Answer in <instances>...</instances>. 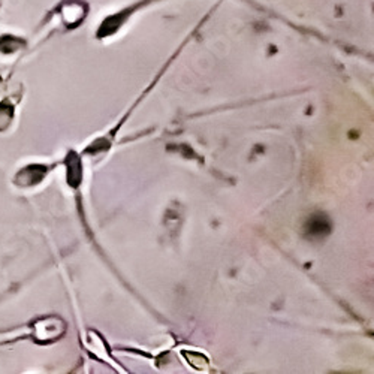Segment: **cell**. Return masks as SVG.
Listing matches in <instances>:
<instances>
[{
    "label": "cell",
    "mask_w": 374,
    "mask_h": 374,
    "mask_svg": "<svg viewBox=\"0 0 374 374\" xmlns=\"http://www.w3.org/2000/svg\"><path fill=\"white\" fill-rule=\"evenodd\" d=\"M330 231H331L330 222L322 214H316L307 223V235L312 238H322V237L328 235Z\"/></svg>",
    "instance_id": "1"
}]
</instances>
